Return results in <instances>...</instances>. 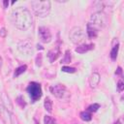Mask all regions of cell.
Segmentation results:
<instances>
[{
    "label": "cell",
    "instance_id": "cell-1",
    "mask_svg": "<svg viewBox=\"0 0 124 124\" xmlns=\"http://www.w3.org/2000/svg\"><path fill=\"white\" fill-rule=\"evenodd\" d=\"M12 20L14 25L19 30H27L33 23L31 13L23 7H17L12 12Z\"/></svg>",
    "mask_w": 124,
    "mask_h": 124
},
{
    "label": "cell",
    "instance_id": "cell-2",
    "mask_svg": "<svg viewBox=\"0 0 124 124\" xmlns=\"http://www.w3.org/2000/svg\"><path fill=\"white\" fill-rule=\"evenodd\" d=\"M31 7L34 14L39 17H45L48 16L50 12V2L47 0L46 1L33 0L31 1Z\"/></svg>",
    "mask_w": 124,
    "mask_h": 124
},
{
    "label": "cell",
    "instance_id": "cell-3",
    "mask_svg": "<svg viewBox=\"0 0 124 124\" xmlns=\"http://www.w3.org/2000/svg\"><path fill=\"white\" fill-rule=\"evenodd\" d=\"M107 22H108L107 16L103 12H96L92 14L89 24L94 28H96L97 30H99L101 28H104L107 25Z\"/></svg>",
    "mask_w": 124,
    "mask_h": 124
},
{
    "label": "cell",
    "instance_id": "cell-4",
    "mask_svg": "<svg viewBox=\"0 0 124 124\" xmlns=\"http://www.w3.org/2000/svg\"><path fill=\"white\" fill-rule=\"evenodd\" d=\"M69 37H70V40L72 41V43L79 45L85 40V33L83 32V30L80 27L76 26L71 29Z\"/></svg>",
    "mask_w": 124,
    "mask_h": 124
},
{
    "label": "cell",
    "instance_id": "cell-5",
    "mask_svg": "<svg viewBox=\"0 0 124 124\" xmlns=\"http://www.w3.org/2000/svg\"><path fill=\"white\" fill-rule=\"evenodd\" d=\"M27 92L33 102L38 101L42 97V87L37 82H30L27 87Z\"/></svg>",
    "mask_w": 124,
    "mask_h": 124
},
{
    "label": "cell",
    "instance_id": "cell-6",
    "mask_svg": "<svg viewBox=\"0 0 124 124\" xmlns=\"http://www.w3.org/2000/svg\"><path fill=\"white\" fill-rule=\"evenodd\" d=\"M50 92L58 99H63L66 96H68L67 89H66L65 85H63V84H56L54 86H51Z\"/></svg>",
    "mask_w": 124,
    "mask_h": 124
},
{
    "label": "cell",
    "instance_id": "cell-7",
    "mask_svg": "<svg viewBox=\"0 0 124 124\" xmlns=\"http://www.w3.org/2000/svg\"><path fill=\"white\" fill-rule=\"evenodd\" d=\"M17 48L18 50L22 53V54H32L33 53V48H32V43L28 40H24V41H20L17 45Z\"/></svg>",
    "mask_w": 124,
    "mask_h": 124
},
{
    "label": "cell",
    "instance_id": "cell-8",
    "mask_svg": "<svg viewBox=\"0 0 124 124\" xmlns=\"http://www.w3.org/2000/svg\"><path fill=\"white\" fill-rule=\"evenodd\" d=\"M38 34L39 38L43 43H49L51 41V33L48 28L45 26H41L38 29Z\"/></svg>",
    "mask_w": 124,
    "mask_h": 124
},
{
    "label": "cell",
    "instance_id": "cell-9",
    "mask_svg": "<svg viewBox=\"0 0 124 124\" xmlns=\"http://www.w3.org/2000/svg\"><path fill=\"white\" fill-rule=\"evenodd\" d=\"M1 99H2V103H3L4 108H5L8 111L12 112V111H13V104H12V102H11L10 97H9L5 92H3L2 95H1Z\"/></svg>",
    "mask_w": 124,
    "mask_h": 124
},
{
    "label": "cell",
    "instance_id": "cell-10",
    "mask_svg": "<svg viewBox=\"0 0 124 124\" xmlns=\"http://www.w3.org/2000/svg\"><path fill=\"white\" fill-rule=\"evenodd\" d=\"M59 55H60V48H59L58 46H56L53 48H51L47 53V57H48L50 62H54L59 57Z\"/></svg>",
    "mask_w": 124,
    "mask_h": 124
},
{
    "label": "cell",
    "instance_id": "cell-11",
    "mask_svg": "<svg viewBox=\"0 0 124 124\" xmlns=\"http://www.w3.org/2000/svg\"><path fill=\"white\" fill-rule=\"evenodd\" d=\"M93 48H94V45L93 44H85V45H80V46H77L75 50L78 53H81L82 54V53H85V52H87V51H89V50H91Z\"/></svg>",
    "mask_w": 124,
    "mask_h": 124
},
{
    "label": "cell",
    "instance_id": "cell-12",
    "mask_svg": "<svg viewBox=\"0 0 124 124\" xmlns=\"http://www.w3.org/2000/svg\"><path fill=\"white\" fill-rule=\"evenodd\" d=\"M100 82V75L98 73H93L89 78V84L91 88H95Z\"/></svg>",
    "mask_w": 124,
    "mask_h": 124
},
{
    "label": "cell",
    "instance_id": "cell-13",
    "mask_svg": "<svg viewBox=\"0 0 124 124\" xmlns=\"http://www.w3.org/2000/svg\"><path fill=\"white\" fill-rule=\"evenodd\" d=\"M87 35H88V37L90 38V39H92V38H96L97 37V35H98V30L96 29V28H94L93 26H91L89 23L87 24Z\"/></svg>",
    "mask_w": 124,
    "mask_h": 124
},
{
    "label": "cell",
    "instance_id": "cell-14",
    "mask_svg": "<svg viewBox=\"0 0 124 124\" xmlns=\"http://www.w3.org/2000/svg\"><path fill=\"white\" fill-rule=\"evenodd\" d=\"M44 107L46 108V110L47 112H51L52 111V101L50 100V98L46 97L45 99V102H44Z\"/></svg>",
    "mask_w": 124,
    "mask_h": 124
},
{
    "label": "cell",
    "instance_id": "cell-15",
    "mask_svg": "<svg viewBox=\"0 0 124 124\" xmlns=\"http://www.w3.org/2000/svg\"><path fill=\"white\" fill-rule=\"evenodd\" d=\"M26 69H27V66L26 65H22V66H19L18 68H16V71H15V75H14L15 78H16V77L20 76L21 74H23L26 71Z\"/></svg>",
    "mask_w": 124,
    "mask_h": 124
},
{
    "label": "cell",
    "instance_id": "cell-16",
    "mask_svg": "<svg viewBox=\"0 0 124 124\" xmlns=\"http://www.w3.org/2000/svg\"><path fill=\"white\" fill-rule=\"evenodd\" d=\"M118 49H119V45L117 44L116 46H114L111 50H110V58L112 60H115L116 57H117V53H118Z\"/></svg>",
    "mask_w": 124,
    "mask_h": 124
},
{
    "label": "cell",
    "instance_id": "cell-17",
    "mask_svg": "<svg viewBox=\"0 0 124 124\" xmlns=\"http://www.w3.org/2000/svg\"><path fill=\"white\" fill-rule=\"evenodd\" d=\"M80 118L83 121H90L92 116L89 111H82V112H80Z\"/></svg>",
    "mask_w": 124,
    "mask_h": 124
},
{
    "label": "cell",
    "instance_id": "cell-18",
    "mask_svg": "<svg viewBox=\"0 0 124 124\" xmlns=\"http://www.w3.org/2000/svg\"><path fill=\"white\" fill-rule=\"evenodd\" d=\"M70 62H71V52L69 50H67L65 52L64 58L61 60V64H66V63H70Z\"/></svg>",
    "mask_w": 124,
    "mask_h": 124
},
{
    "label": "cell",
    "instance_id": "cell-19",
    "mask_svg": "<svg viewBox=\"0 0 124 124\" xmlns=\"http://www.w3.org/2000/svg\"><path fill=\"white\" fill-rule=\"evenodd\" d=\"M44 123L45 124H55V119L49 115H46L44 118Z\"/></svg>",
    "mask_w": 124,
    "mask_h": 124
},
{
    "label": "cell",
    "instance_id": "cell-20",
    "mask_svg": "<svg viewBox=\"0 0 124 124\" xmlns=\"http://www.w3.org/2000/svg\"><path fill=\"white\" fill-rule=\"evenodd\" d=\"M98 108H100V105L99 104H92L88 107V111L89 112H95L98 110Z\"/></svg>",
    "mask_w": 124,
    "mask_h": 124
},
{
    "label": "cell",
    "instance_id": "cell-21",
    "mask_svg": "<svg viewBox=\"0 0 124 124\" xmlns=\"http://www.w3.org/2000/svg\"><path fill=\"white\" fill-rule=\"evenodd\" d=\"M16 103H17V104L19 105V107H20V108H22L26 106V103L24 102V99H23L21 96H19V97H17V98H16Z\"/></svg>",
    "mask_w": 124,
    "mask_h": 124
},
{
    "label": "cell",
    "instance_id": "cell-22",
    "mask_svg": "<svg viewBox=\"0 0 124 124\" xmlns=\"http://www.w3.org/2000/svg\"><path fill=\"white\" fill-rule=\"evenodd\" d=\"M63 72L65 73H75L76 72V69L73 68V67H68V66H63L62 69H61Z\"/></svg>",
    "mask_w": 124,
    "mask_h": 124
},
{
    "label": "cell",
    "instance_id": "cell-23",
    "mask_svg": "<svg viewBox=\"0 0 124 124\" xmlns=\"http://www.w3.org/2000/svg\"><path fill=\"white\" fill-rule=\"evenodd\" d=\"M36 65L37 66H41L42 65V55L41 54H39L37 56V58H36Z\"/></svg>",
    "mask_w": 124,
    "mask_h": 124
},
{
    "label": "cell",
    "instance_id": "cell-24",
    "mask_svg": "<svg viewBox=\"0 0 124 124\" xmlns=\"http://www.w3.org/2000/svg\"><path fill=\"white\" fill-rule=\"evenodd\" d=\"M117 88H118V90L119 91H122L123 90V88H124V85H123V82L120 80V81H118V83H117Z\"/></svg>",
    "mask_w": 124,
    "mask_h": 124
},
{
    "label": "cell",
    "instance_id": "cell-25",
    "mask_svg": "<svg viewBox=\"0 0 124 124\" xmlns=\"http://www.w3.org/2000/svg\"><path fill=\"white\" fill-rule=\"evenodd\" d=\"M0 36H1V37H3V38H4V37H6V29H5L4 27L0 29Z\"/></svg>",
    "mask_w": 124,
    "mask_h": 124
},
{
    "label": "cell",
    "instance_id": "cell-26",
    "mask_svg": "<svg viewBox=\"0 0 124 124\" xmlns=\"http://www.w3.org/2000/svg\"><path fill=\"white\" fill-rule=\"evenodd\" d=\"M115 74L116 75H122V69L120 67H118L117 70H116V72H115Z\"/></svg>",
    "mask_w": 124,
    "mask_h": 124
},
{
    "label": "cell",
    "instance_id": "cell-27",
    "mask_svg": "<svg viewBox=\"0 0 124 124\" xmlns=\"http://www.w3.org/2000/svg\"><path fill=\"white\" fill-rule=\"evenodd\" d=\"M3 5H4V8H7L8 5H9V1L8 0H4L3 1Z\"/></svg>",
    "mask_w": 124,
    "mask_h": 124
},
{
    "label": "cell",
    "instance_id": "cell-28",
    "mask_svg": "<svg viewBox=\"0 0 124 124\" xmlns=\"http://www.w3.org/2000/svg\"><path fill=\"white\" fill-rule=\"evenodd\" d=\"M2 62H3V60H2V57L0 56V69H1V67H2Z\"/></svg>",
    "mask_w": 124,
    "mask_h": 124
},
{
    "label": "cell",
    "instance_id": "cell-29",
    "mask_svg": "<svg viewBox=\"0 0 124 124\" xmlns=\"http://www.w3.org/2000/svg\"><path fill=\"white\" fill-rule=\"evenodd\" d=\"M113 124H121V122H120V120H117L116 122H114Z\"/></svg>",
    "mask_w": 124,
    "mask_h": 124
},
{
    "label": "cell",
    "instance_id": "cell-30",
    "mask_svg": "<svg viewBox=\"0 0 124 124\" xmlns=\"http://www.w3.org/2000/svg\"><path fill=\"white\" fill-rule=\"evenodd\" d=\"M35 124H39V123H38V122H37V121L35 120Z\"/></svg>",
    "mask_w": 124,
    "mask_h": 124
}]
</instances>
